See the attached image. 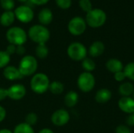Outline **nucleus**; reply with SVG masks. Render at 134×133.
<instances>
[{"label":"nucleus","instance_id":"nucleus-1","mask_svg":"<svg viewBox=\"0 0 134 133\" xmlns=\"http://www.w3.org/2000/svg\"><path fill=\"white\" fill-rule=\"evenodd\" d=\"M27 36L32 42L38 45L46 44L50 38V32L46 26L35 24L29 28Z\"/></svg>","mask_w":134,"mask_h":133},{"label":"nucleus","instance_id":"nucleus-2","mask_svg":"<svg viewBox=\"0 0 134 133\" xmlns=\"http://www.w3.org/2000/svg\"><path fill=\"white\" fill-rule=\"evenodd\" d=\"M50 81L44 73H35L30 81L31 89L36 94H43L49 90Z\"/></svg>","mask_w":134,"mask_h":133},{"label":"nucleus","instance_id":"nucleus-3","mask_svg":"<svg viewBox=\"0 0 134 133\" xmlns=\"http://www.w3.org/2000/svg\"><path fill=\"white\" fill-rule=\"evenodd\" d=\"M38 67V60L35 56L31 55H25L20 59L18 69L23 77H28L35 74Z\"/></svg>","mask_w":134,"mask_h":133},{"label":"nucleus","instance_id":"nucleus-4","mask_svg":"<svg viewBox=\"0 0 134 133\" xmlns=\"http://www.w3.org/2000/svg\"><path fill=\"white\" fill-rule=\"evenodd\" d=\"M5 38L9 44L17 45H24L27 42V34L26 31L20 27H12L6 31Z\"/></svg>","mask_w":134,"mask_h":133},{"label":"nucleus","instance_id":"nucleus-5","mask_svg":"<svg viewBox=\"0 0 134 133\" xmlns=\"http://www.w3.org/2000/svg\"><path fill=\"white\" fill-rule=\"evenodd\" d=\"M107 20V15L101 9H93L86 13V22L90 27L97 28L103 26Z\"/></svg>","mask_w":134,"mask_h":133},{"label":"nucleus","instance_id":"nucleus-6","mask_svg":"<svg viewBox=\"0 0 134 133\" xmlns=\"http://www.w3.org/2000/svg\"><path fill=\"white\" fill-rule=\"evenodd\" d=\"M67 54L72 60L81 61L86 57L87 49L86 46L80 42H72L67 49Z\"/></svg>","mask_w":134,"mask_h":133},{"label":"nucleus","instance_id":"nucleus-7","mask_svg":"<svg viewBox=\"0 0 134 133\" xmlns=\"http://www.w3.org/2000/svg\"><path fill=\"white\" fill-rule=\"evenodd\" d=\"M95 78L90 72H82L79 74L77 85L79 89L83 92H89L93 89L95 86Z\"/></svg>","mask_w":134,"mask_h":133},{"label":"nucleus","instance_id":"nucleus-8","mask_svg":"<svg viewBox=\"0 0 134 133\" xmlns=\"http://www.w3.org/2000/svg\"><path fill=\"white\" fill-rule=\"evenodd\" d=\"M68 29L72 35H81L86 29V22L80 16H75L69 21L68 24Z\"/></svg>","mask_w":134,"mask_h":133},{"label":"nucleus","instance_id":"nucleus-9","mask_svg":"<svg viewBox=\"0 0 134 133\" xmlns=\"http://www.w3.org/2000/svg\"><path fill=\"white\" fill-rule=\"evenodd\" d=\"M13 13L15 14V17L21 23L27 24L34 18V12L27 5H20Z\"/></svg>","mask_w":134,"mask_h":133},{"label":"nucleus","instance_id":"nucleus-10","mask_svg":"<svg viewBox=\"0 0 134 133\" xmlns=\"http://www.w3.org/2000/svg\"><path fill=\"white\" fill-rule=\"evenodd\" d=\"M70 121V114L65 109H58L55 111L51 115L52 123L57 126L62 127L67 125Z\"/></svg>","mask_w":134,"mask_h":133},{"label":"nucleus","instance_id":"nucleus-11","mask_svg":"<svg viewBox=\"0 0 134 133\" xmlns=\"http://www.w3.org/2000/svg\"><path fill=\"white\" fill-rule=\"evenodd\" d=\"M8 97L13 100H22L27 92L26 88L24 85L20 83H16L9 86L8 89Z\"/></svg>","mask_w":134,"mask_h":133},{"label":"nucleus","instance_id":"nucleus-12","mask_svg":"<svg viewBox=\"0 0 134 133\" xmlns=\"http://www.w3.org/2000/svg\"><path fill=\"white\" fill-rule=\"evenodd\" d=\"M2 74L4 78L9 81H16L20 80L24 77L20 72L18 67H16L12 65H8L3 69Z\"/></svg>","mask_w":134,"mask_h":133},{"label":"nucleus","instance_id":"nucleus-13","mask_svg":"<svg viewBox=\"0 0 134 133\" xmlns=\"http://www.w3.org/2000/svg\"><path fill=\"white\" fill-rule=\"evenodd\" d=\"M119 109L127 114L134 113V99L130 96H122L119 100Z\"/></svg>","mask_w":134,"mask_h":133},{"label":"nucleus","instance_id":"nucleus-14","mask_svg":"<svg viewBox=\"0 0 134 133\" xmlns=\"http://www.w3.org/2000/svg\"><path fill=\"white\" fill-rule=\"evenodd\" d=\"M104 49H105L104 44L100 41H96L90 46L89 54L92 57H98L104 53Z\"/></svg>","mask_w":134,"mask_h":133},{"label":"nucleus","instance_id":"nucleus-15","mask_svg":"<svg viewBox=\"0 0 134 133\" xmlns=\"http://www.w3.org/2000/svg\"><path fill=\"white\" fill-rule=\"evenodd\" d=\"M53 13L52 11L48 9V8H44L42 9L39 13H38V20L40 22V24L43 26L46 25H49V24H51L52 20H53Z\"/></svg>","mask_w":134,"mask_h":133},{"label":"nucleus","instance_id":"nucleus-16","mask_svg":"<svg viewBox=\"0 0 134 133\" xmlns=\"http://www.w3.org/2000/svg\"><path fill=\"white\" fill-rule=\"evenodd\" d=\"M106 67L110 72L114 73V74H115L119 71H123V68H124L122 61H120L119 60L115 59V58L108 60L106 63Z\"/></svg>","mask_w":134,"mask_h":133},{"label":"nucleus","instance_id":"nucleus-17","mask_svg":"<svg viewBox=\"0 0 134 133\" xmlns=\"http://www.w3.org/2000/svg\"><path fill=\"white\" fill-rule=\"evenodd\" d=\"M111 98V92L108 89H99L95 95V100L99 103H105Z\"/></svg>","mask_w":134,"mask_h":133},{"label":"nucleus","instance_id":"nucleus-18","mask_svg":"<svg viewBox=\"0 0 134 133\" xmlns=\"http://www.w3.org/2000/svg\"><path fill=\"white\" fill-rule=\"evenodd\" d=\"M15 18V14L13 11H5L0 16V24L4 27H9L13 24Z\"/></svg>","mask_w":134,"mask_h":133},{"label":"nucleus","instance_id":"nucleus-19","mask_svg":"<svg viewBox=\"0 0 134 133\" xmlns=\"http://www.w3.org/2000/svg\"><path fill=\"white\" fill-rule=\"evenodd\" d=\"M64 104L69 107H74L79 102V95L75 91H70L68 92L65 96H64Z\"/></svg>","mask_w":134,"mask_h":133},{"label":"nucleus","instance_id":"nucleus-20","mask_svg":"<svg viewBox=\"0 0 134 133\" xmlns=\"http://www.w3.org/2000/svg\"><path fill=\"white\" fill-rule=\"evenodd\" d=\"M64 90V85L61 82L53 81V82H50L49 87V91L53 95H60L61 93H63Z\"/></svg>","mask_w":134,"mask_h":133},{"label":"nucleus","instance_id":"nucleus-21","mask_svg":"<svg viewBox=\"0 0 134 133\" xmlns=\"http://www.w3.org/2000/svg\"><path fill=\"white\" fill-rule=\"evenodd\" d=\"M119 93L122 96H130L134 92L133 85L130 82H124L122 83L119 89Z\"/></svg>","mask_w":134,"mask_h":133},{"label":"nucleus","instance_id":"nucleus-22","mask_svg":"<svg viewBox=\"0 0 134 133\" xmlns=\"http://www.w3.org/2000/svg\"><path fill=\"white\" fill-rule=\"evenodd\" d=\"M49 55V49L46 44H38L35 47V56L38 59H46Z\"/></svg>","mask_w":134,"mask_h":133},{"label":"nucleus","instance_id":"nucleus-23","mask_svg":"<svg viewBox=\"0 0 134 133\" xmlns=\"http://www.w3.org/2000/svg\"><path fill=\"white\" fill-rule=\"evenodd\" d=\"M13 133H35V130L32 126L25 122H21L15 126Z\"/></svg>","mask_w":134,"mask_h":133},{"label":"nucleus","instance_id":"nucleus-24","mask_svg":"<svg viewBox=\"0 0 134 133\" xmlns=\"http://www.w3.org/2000/svg\"><path fill=\"white\" fill-rule=\"evenodd\" d=\"M82 67L86 72H92L96 69V63L91 58L86 57L82 60Z\"/></svg>","mask_w":134,"mask_h":133},{"label":"nucleus","instance_id":"nucleus-25","mask_svg":"<svg viewBox=\"0 0 134 133\" xmlns=\"http://www.w3.org/2000/svg\"><path fill=\"white\" fill-rule=\"evenodd\" d=\"M11 57L10 56L5 52V50L0 51V69L5 68L7 67L10 62Z\"/></svg>","mask_w":134,"mask_h":133},{"label":"nucleus","instance_id":"nucleus-26","mask_svg":"<svg viewBox=\"0 0 134 133\" xmlns=\"http://www.w3.org/2000/svg\"><path fill=\"white\" fill-rule=\"evenodd\" d=\"M123 71L126 74V77L130 80L134 81V62L129 63L123 68Z\"/></svg>","mask_w":134,"mask_h":133},{"label":"nucleus","instance_id":"nucleus-27","mask_svg":"<svg viewBox=\"0 0 134 133\" xmlns=\"http://www.w3.org/2000/svg\"><path fill=\"white\" fill-rule=\"evenodd\" d=\"M38 122V115L35 112H30L25 116L24 122L27 125L33 126L35 125Z\"/></svg>","mask_w":134,"mask_h":133},{"label":"nucleus","instance_id":"nucleus-28","mask_svg":"<svg viewBox=\"0 0 134 133\" xmlns=\"http://www.w3.org/2000/svg\"><path fill=\"white\" fill-rule=\"evenodd\" d=\"M79 3L80 8L86 13L93 9V5H92V2L90 0H79Z\"/></svg>","mask_w":134,"mask_h":133},{"label":"nucleus","instance_id":"nucleus-29","mask_svg":"<svg viewBox=\"0 0 134 133\" xmlns=\"http://www.w3.org/2000/svg\"><path fill=\"white\" fill-rule=\"evenodd\" d=\"M0 5L5 11H11L14 7L15 3L13 0H0Z\"/></svg>","mask_w":134,"mask_h":133},{"label":"nucleus","instance_id":"nucleus-30","mask_svg":"<svg viewBox=\"0 0 134 133\" xmlns=\"http://www.w3.org/2000/svg\"><path fill=\"white\" fill-rule=\"evenodd\" d=\"M58 7L62 9H67L71 5V0H55Z\"/></svg>","mask_w":134,"mask_h":133},{"label":"nucleus","instance_id":"nucleus-31","mask_svg":"<svg viewBox=\"0 0 134 133\" xmlns=\"http://www.w3.org/2000/svg\"><path fill=\"white\" fill-rule=\"evenodd\" d=\"M115 133H131V131L129 127L123 125H120L115 129Z\"/></svg>","mask_w":134,"mask_h":133},{"label":"nucleus","instance_id":"nucleus-32","mask_svg":"<svg viewBox=\"0 0 134 133\" xmlns=\"http://www.w3.org/2000/svg\"><path fill=\"white\" fill-rule=\"evenodd\" d=\"M126 78V74H125V73H124L123 71H119V72H117V73H115V74H114V78H115L117 82H122V81L125 80Z\"/></svg>","mask_w":134,"mask_h":133},{"label":"nucleus","instance_id":"nucleus-33","mask_svg":"<svg viewBox=\"0 0 134 133\" xmlns=\"http://www.w3.org/2000/svg\"><path fill=\"white\" fill-rule=\"evenodd\" d=\"M8 97V90L7 89L0 87V101L5 100Z\"/></svg>","mask_w":134,"mask_h":133},{"label":"nucleus","instance_id":"nucleus-34","mask_svg":"<svg viewBox=\"0 0 134 133\" xmlns=\"http://www.w3.org/2000/svg\"><path fill=\"white\" fill-rule=\"evenodd\" d=\"M16 46L14 45H12V44H9L6 49H5V52L9 55H13V54H15L16 53Z\"/></svg>","mask_w":134,"mask_h":133},{"label":"nucleus","instance_id":"nucleus-35","mask_svg":"<svg viewBox=\"0 0 134 133\" xmlns=\"http://www.w3.org/2000/svg\"><path fill=\"white\" fill-rule=\"evenodd\" d=\"M26 52V49L24 45H17L16 49V54L19 55V56H23L25 54Z\"/></svg>","mask_w":134,"mask_h":133},{"label":"nucleus","instance_id":"nucleus-36","mask_svg":"<svg viewBox=\"0 0 134 133\" xmlns=\"http://www.w3.org/2000/svg\"><path fill=\"white\" fill-rule=\"evenodd\" d=\"M6 117V111L5 109L0 105V122H3Z\"/></svg>","mask_w":134,"mask_h":133},{"label":"nucleus","instance_id":"nucleus-37","mask_svg":"<svg viewBox=\"0 0 134 133\" xmlns=\"http://www.w3.org/2000/svg\"><path fill=\"white\" fill-rule=\"evenodd\" d=\"M31 2L35 5H45L46 4L49 0H31Z\"/></svg>","mask_w":134,"mask_h":133},{"label":"nucleus","instance_id":"nucleus-38","mask_svg":"<svg viewBox=\"0 0 134 133\" xmlns=\"http://www.w3.org/2000/svg\"><path fill=\"white\" fill-rule=\"evenodd\" d=\"M38 133H54V132H53V131L52 129H50L44 128V129H41Z\"/></svg>","mask_w":134,"mask_h":133},{"label":"nucleus","instance_id":"nucleus-39","mask_svg":"<svg viewBox=\"0 0 134 133\" xmlns=\"http://www.w3.org/2000/svg\"><path fill=\"white\" fill-rule=\"evenodd\" d=\"M0 133H13V132L8 129H0Z\"/></svg>","mask_w":134,"mask_h":133},{"label":"nucleus","instance_id":"nucleus-40","mask_svg":"<svg viewBox=\"0 0 134 133\" xmlns=\"http://www.w3.org/2000/svg\"><path fill=\"white\" fill-rule=\"evenodd\" d=\"M18 1H20V2H27V0H18Z\"/></svg>","mask_w":134,"mask_h":133},{"label":"nucleus","instance_id":"nucleus-41","mask_svg":"<svg viewBox=\"0 0 134 133\" xmlns=\"http://www.w3.org/2000/svg\"><path fill=\"white\" fill-rule=\"evenodd\" d=\"M133 99H134V92H133Z\"/></svg>","mask_w":134,"mask_h":133}]
</instances>
